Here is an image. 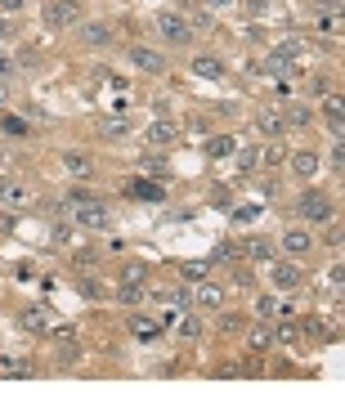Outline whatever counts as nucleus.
I'll list each match as a JSON object with an SVG mask.
<instances>
[{
	"label": "nucleus",
	"mask_w": 345,
	"mask_h": 403,
	"mask_svg": "<svg viewBox=\"0 0 345 403\" xmlns=\"http://www.w3.org/2000/svg\"><path fill=\"white\" fill-rule=\"evenodd\" d=\"M9 36H18V27L9 18H0V41H9Z\"/></svg>",
	"instance_id": "nucleus-45"
},
{
	"label": "nucleus",
	"mask_w": 345,
	"mask_h": 403,
	"mask_svg": "<svg viewBox=\"0 0 345 403\" xmlns=\"http://www.w3.org/2000/svg\"><path fill=\"white\" fill-rule=\"evenodd\" d=\"M81 41L85 45H108L113 41V27H108V23H81Z\"/></svg>",
	"instance_id": "nucleus-15"
},
{
	"label": "nucleus",
	"mask_w": 345,
	"mask_h": 403,
	"mask_svg": "<svg viewBox=\"0 0 345 403\" xmlns=\"http://www.w3.org/2000/svg\"><path fill=\"white\" fill-rule=\"evenodd\" d=\"M5 130H9V134H23V130H27V126H23L18 117H5Z\"/></svg>",
	"instance_id": "nucleus-46"
},
{
	"label": "nucleus",
	"mask_w": 345,
	"mask_h": 403,
	"mask_svg": "<svg viewBox=\"0 0 345 403\" xmlns=\"http://www.w3.org/2000/svg\"><path fill=\"white\" fill-rule=\"evenodd\" d=\"M242 251L251 255V260H269V255H274V251H269V242H265V238H251V242H242Z\"/></svg>",
	"instance_id": "nucleus-27"
},
{
	"label": "nucleus",
	"mask_w": 345,
	"mask_h": 403,
	"mask_svg": "<svg viewBox=\"0 0 345 403\" xmlns=\"http://www.w3.org/2000/svg\"><path fill=\"white\" fill-rule=\"evenodd\" d=\"M148 296V287L144 283H126V287H117V305H126V309H130V305H139Z\"/></svg>",
	"instance_id": "nucleus-22"
},
{
	"label": "nucleus",
	"mask_w": 345,
	"mask_h": 403,
	"mask_svg": "<svg viewBox=\"0 0 345 403\" xmlns=\"http://www.w3.org/2000/svg\"><path fill=\"white\" fill-rule=\"evenodd\" d=\"M278 54H282V58H291V63H296V58H301V41H291V36H287V41L278 45Z\"/></svg>",
	"instance_id": "nucleus-38"
},
{
	"label": "nucleus",
	"mask_w": 345,
	"mask_h": 403,
	"mask_svg": "<svg viewBox=\"0 0 345 403\" xmlns=\"http://www.w3.org/2000/svg\"><path fill=\"white\" fill-rule=\"evenodd\" d=\"M246 340H251V350H256V354H265L269 345H274V327H269V323H256L251 332H246Z\"/></svg>",
	"instance_id": "nucleus-19"
},
{
	"label": "nucleus",
	"mask_w": 345,
	"mask_h": 403,
	"mask_svg": "<svg viewBox=\"0 0 345 403\" xmlns=\"http://www.w3.org/2000/svg\"><path fill=\"white\" fill-rule=\"evenodd\" d=\"M296 215L301 219H314V224H323V219H332L337 215V206H332V198L327 193H301V198H296Z\"/></svg>",
	"instance_id": "nucleus-2"
},
{
	"label": "nucleus",
	"mask_w": 345,
	"mask_h": 403,
	"mask_svg": "<svg viewBox=\"0 0 345 403\" xmlns=\"http://www.w3.org/2000/svg\"><path fill=\"white\" fill-rule=\"evenodd\" d=\"M0 376H14V381H32L36 368H32V363H23V359H0Z\"/></svg>",
	"instance_id": "nucleus-16"
},
{
	"label": "nucleus",
	"mask_w": 345,
	"mask_h": 403,
	"mask_svg": "<svg viewBox=\"0 0 345 403\" xmlns=\"http://www.w3.org/2000/svg\"><path fill=\"white\" fill-rule=\"evenodd\" d=\"M9 103V90H5V85H0V108H5Z\"/></svg>",
	"instance_id": "nucleus-50"
},
{
	"label": "nucleus",
	"mask_w": 345,
	"mask_h": 403,
	"mask_svg": "<svg viewBox=\"0 0 345 403\" xmlns=\"http://www.w3.org/2000/svg\"><path fill=\"white\" fill-rule=\"evenodd\" d=\"M175 323H180V336H184V340H193L197 332H202V323H197L193 314H184V319H175Z\"/></svg>",
	"instance_id": "nucleus-34"
},
{
	"label": "nucleus",
	"mask_w": 345,
	"mask_h": 403,
	"mask_svg": "<svg viewBox=\"0 0 345 403\" xmlns=\"http://www.w3.org/2000/svg\"><path fill=\"white\" fill-rule=\"evenodd\" d=\"M77 359H81L77 340H58V363H63V368H68V363H77Z\"/></svg>",
	"instance_id": "nucleus-31"
},
{
	"label": "nucleus",
	"mask_w": 345,
	"mask_h": 403,
	"mask_svg": "<svg viewBox=\"0 0 345 403\" xmlns=\"http://www.w3.org/2000/svg\"><path fill=\"white\" fill-rule=\"evenodd\" d=\"M291 170H296L301 179H314V175H318V157H314V153H296V157H291Z\"/></svg>",
	"instance_id": "nucleus-21"
},
{
	"label": "nucleus",
	"mask_w": 345,
	"mask_h": 403,
	"mask_svg": "<svg viewBox=\"0 0 345 403\" xmlns=\"http://www.w3.org/2000/svg\"><path fill=\"white\" fill-rule=\"evenodd\" d=\"M130 336H134V340H157V336H162V319L134 314V319H130Z\"/></svg>",
	"instance_id": "nucleus-6"
},
{
	"label": "nucleus",
	"mask_w": 345,
	"mask_h": 403,
	"mask_svg": "<svg viewBox=\"0 0 345 403\" xmlns=\"http://www.w3.org/2000/svg\"><path fill=\"white\" fill-rule=\"evenodd\" d=\"M256 215H261V206H238V215H233V219H242V224H251Z\"/></svg>",
	"instance_id": "nucleus-42"
},
{
	"label": "nucleus",
	"mask_w": 345,
	"mask_h": 403,
	"mask_svg": "<svg viewBox=\"0 0 345 403\" xmlns=\"http://www.w3.org/2000/svg\"><path fill=\"white\" fill-rule=\"evenodd\" d=\"M274 340H282V345H296V340H301V323H278V327H274Z\"/></svg>",
	"instance_id": "nucleus-26"
},
{
	"label": "nucleus",
	"mask_w": 345,
	"mask_h": 403,
	"mask_svg": "<svg viewBox=\"0 0 345 403\" xmlns=\"http://www.w3.org/2000/svg\"><path fill=\"white\" fill-rule=\"evenodd\" d=\"M162 305H166V309H184V305H189V287H175V291H162Z\"/></svg>",
	"instance_id": "nucleus-28"
},
{
	"label": "nucleus",
	"mask_w": 345,
	"mask_h": 403,
	"mask_svg": "<svg viewBox=\"0 0 345 403\" xmlns=\"http://www.w3.org/2000/svg\"><path fill=\"white\" fill-rule=\"evenodd\" d=\"M32 198H36V193L23 188V184H14V179H5V184H0V202H5V206H27Z\"/></svg>",
	"instance_id": "nucleus-11"
},
{
	"label": "nucleus",
	"mask_w": 345,
	"mask_h": 403,
	"mask_svg": "<svg viewBox=\"0 0 345 403\" xmlns=\"http://www.w3.org/2000/svg\"><path fill=\"white\" fill-rule=\"evenodd\" d=\"M206 269H211V260H189V264H184V278L202 283V278H206Z\"/></svg>",
	"instance_id": "nucleus-33"
},
{
	"label": "nucleus",
	"mask_w": 345,
	"mask_h": 403,
	"mask_svg": "<svg viewBox=\"0 0 345 403\" xmlns=\"http://www.w3.org/2000/svg\"><path fill=\"white\" fill-rule=\"evenodd\" d=\"M256 314H261V319H274V314H278V300H274V296H261V305H256Z\"/></svg>",
	"instance_id": "nucleus-37"
},
{
	"label": "nucleus",
	"mask_w": 345,
	"mask_h": 403,
	"mask_svg": "<svg viewBox=\"0 0 345 403\" xmlns=\"http://www.w3.org/2000/svg\"><path fill=\"white\" fill-rule=\"evenodd\" d=\"M126 113H108V117H99V134H104V139H113V134H126Z\"/></svg>",
	"instance_id": "nucleus-17"
},
{
	"label": "nucleus",
	"mask_w": 345,
	"mask_h": 403,
	"mask_svg": "<svg viewBox=\"0 0 345 403\" xmlns=\"http://www.w3.org/2000/svg\"><path fill=\"white\" fill-rule=\"evenodd\" d=\"M189 72H197L202 81H220V77H225V63H220V58H211V54H202V58H193Z\"/></svg>",
	"instance_id": "nucleus-14"
},
{
	"label": "nucleus",
	"mask_w": 345,
	"mask_h": 403,
	"mask_svg": "<svg viewBox=\"0 0 345 403\" xmlns=\"http://www.w3.org/2000/svg\"><path fill=\"white\" fill-rule=\"evenodd\" d=\"M9 72H14V68H9V58H0V77H9Z\"/></svg>",
	"instance_id": "nucleus-49"
},
{
	"label": "nucleus",
	"mask_w": 345,
	"mask_h": 403,
	"mask_svg": "<svg viewBox=\"0 0 345 403\" xmlns=\"http://www.w3.org/2000/svg\"><path fill=\"white\" fill-rule=\"evenodd\" d=\"M233 148H238V139H229V134H211L206 139V157H233Z\"/></svg>",
	"instance_id": "nucleus-20"
},
{
	"label": "nucleus",
	"mask_w": 345,
	"mask_h": 403,
	"mask_svg": "<svg viewBox=\"0 0 345 403\" xmlns=\"http://www.w3.org/2000/svg\"><path fill=\"white\" fill-rule=\"evenodd\" d=\"M256 130H261V134H274V139H278V134L287 130V121H282V113H274V108H261V113H256Z\"/></svg>",
	"instance_id": "nucleus-9"
},
{
	"label": "nucleus",
	"mask_w": 345,
	"mask_h": 403,
	"mask_svg": "<svg viewBox=\"0 0 345 403\" xmlns=\"http://www.w3.org/2000/svg\"><path fill=\"white\" fill-rule=\"evenodd\" d=\"M153 27H157V36H162V41H170V45H184V41L193 36V23L180 18V14H170V9L153 18Z\"/></svg>",
	"instance_id": "nucleus-3"
},
{
	"label": "nucleus",
	"mask_w": 345,
	"mask_h": 403,
	"mask_svg": "<svg viewBox=\"0 0 345 403\" xmlns=\"http://www.w3.org/2000/svg\"><path fill=\"white\" fill-rule=\"evenodd\" d=\"M197 305H202V309H220V305H225V287L220 283H197Z\"/></svg>",
	"instance_id": "nucleus-10"
},
{
	"label": "nucleus",
	"mask_w": 345,
	"mask_h": 403,
	"mask_svg": "<svg viewBox=\"0 0 345 403\" xmlns=\"http://www.w3.org/2000/svg\"><path fill=\"white\" fill-rule=\"evenodd\" d=\"M233 5V0H206V9H211V14H215V9H229Z\"/></svg>",
	"instance_id": "nucleus-48"
},
{
	"label": "nucleus",
	"mask_w": 345,
	"mask_h": 403,
	"mask_svg": "<svg viewBox=\"0 0 345 403\" xmlns=\"http://www.w3.org/2000/svg\"><path fill=\"white\" fill-rule=\"evenodd\" d=\"M233 260V247H215L211 251V264H229Z\"/></svg>",
	"instance_id": "nucleus-41"
},
{
	"label": "nucleus",
	"mask_w": 345,
	"mask_h": 403,
	"mask_svg": "<svg viewBox=\"0 0 345 403\" xmlns=\"http://www.w3.org/2000/svg\"><path fill=\"white\" fill-rule=\"evenodd\" d=\"M310 234H305V229H287V234H282V251H291V255H301V251H310Z\"/></svg>",
	"instance_id": "nucleus-18"
},
{
	"label": "nucleus",
	"mask_w": 345,
	"mask_h": 403,
	"mask_svg": "<svg viewBox=\"0 0 345 403\" xmlns=\"http://www.w3.org/2000/svg\"><path fill=\"white\" fill-rule=\"evenodd\" d=\"M130 63L139 68V72H153V77H157V72H166V58L157 54V50H148V45H134V50H130Z\"/></svg>",
	"instance_id": "nucleus-5"
},
{
	"label": "nucleus",
	"mask_w": 345,
	"mask_h": 403,
	"mask_svg": "<svg viewBox=\"0 0 345 403\" xmlns=\"http://www.w3.org/2000/svg\"><path fill=\"white\" fill-rule=\"evenodd\" d=\"M0 9H5V14H14V9H23V0H0Z\"/></svg>",
	"instance_id": "nucleus-47"
},
{
	"label": "nucleus",
	"mask_w": 345,
	"mask_h": 403,
	"mask_svg": "<svg viewBox=\"0 0 345 403\" xmlns=\"http://www.w3.org/2000/svg\"><path fill=\"white\" fill-rule=\"evenodd\" d=\"M63 166L72 170V175H90V162H85L81 153H68V157H63Z\"/></svg>",
	"instance_id": "nucleus-32"
},
{
	"label": "nucleus",
	"mask_w": 345,
	"mask_h": 403,
	"mask_svg": "<svg viewBox=\"0 0 345 403\" xmlns=\"http://www.w3.org/2000/svg\"><path fill=\"white\" fill-rule=\"evenodd\" d=\"M49 238H54V247H68V242H72V229H68V224H58Z\"/></svg>",
	"instance_id": "nucleus-40"
},
{
	"label": "nucleus",
	"mask_w": 345,
	"mask_h": 403,
	"mask_svg": "<svg viewBox=\"0 0 345 403\" xmlns=\"http://www.w3.org/2000/svg\"><path fill=\"white\" fill-rule=\"evenodd\" d=\"M130 198H139V202H162V188H157V184H144V179H134V184H130Z\"/></svg>",
	"instance_id": "nucleus-24"
},
{
	"label": "nucleus",
	"mask_w": 345,
	"mask_h": 403,
	"mask_svg": "<svg viewBox=\"0 0 345 403\" xmlns=\"http://www.w3.org/2000/svg\"><path fill=\"white\" fill-rule=\"evenodd\" d=\"M261 68H265L274 81H291V77H296V63H291V58H282V54H269Z\"/></svg>",
	"instance_id": "nucleus-12"
},
{
	"label": "nucleus",
	"mask_w": 345,
	"mask_h": 403,
	"mask_svg": "<svg viewBox=\"0 0 345 403\" xmlns=\"http://www.w3.org/2000/svg\"><path fill=\"white\" fill-rule=\"evenodd\" d=\"M341 283H345V269H341V260H337V264H332V274H327V287L341 291Z\"/></svg>",
	"instance_id": "nucleus-39"
},
{
	"label": "nucleus",
	"mask_w": 345,
	"mask_h": 403,
	"mask_svg": "<svg viewBox=\"0 0 345 403\" xmlns=\"http://www.w3.org/2000/svg\"><path fill=\"white\" fill-rule=\"evenodd\" d=\"M58 215L72 219V224H81V229H108V219H113V211H108V202H99L90 198V193H68L63 206H58Z\"/></svg>",
	"instance_id": "nucleus-1"
},
{
	"label": "nucleus",
	"mask_w": 345,
	"mask_h": 403,
	"mask_svg": "<svg viewBox=\"0 0 345 403\" xmlns=\"http://www.w3.org/2000/svg\"><path fill=\"white\" fill-rule=\"evenodd\" d=\"M121 283H148V269L144 264H126L121 269Z\"/></svg>",
	"instance_id": "nucleus-35"
},
{
	"label": "nucleus",
	"mask_w": 345,
	"mask_h": 403,
	"mask_svg": "<svg viewBox=\"0 0 345 403\" xmlns=\"http://www.w3.org/2000/svg\"><path fill=\"white\" fill-rule=\"evenodd\" d=\"M175 126H170V121H153V126H148V143H170L175 139Z\"/></svg>",
	"instance_id": "nucleus-23"
},
{
	"label": "nucleus",
	"mask_w": 345,
	"mask_h": 403,
	"mask_svg": "<svg viewBox=\"0 0 345 403\" xmlns=\"http://www.w3.org/2000/svg\"><path fill=\"white\" fill-rule=\"evenodd\" d=\"M94 264H99V255H94V251H85V247H81V251H72V269H77V274H81V269H94Z\"/></svg>",
	"instance_id": "nucleus-30"
},
{
	"label": "nucleus",
	"mask_w": 345,
	"mask_h": 403,
	"mask_svg": "<svg viewBox=\"0 0 345 403\" xmlns=\"http://www.w3.org/2000/svg\"><path fill=\"white\" fill-rule=\"evenodd\" d=\"M323 117H327L332 134L341 139V121H345V99H341V94H332V99H323Z\"/></svg>",
	"instance_id": "nucleus-13"
},
{
	"label": "nucleus",
	"mask_w": 345,
	"mask_h": 403,
	"mask_svg": "<svg viewBox=\"0 0 345 403\" xmlns=\"http://www.w3.org/2000/svg\"><path fill=\"white\" fill-rule=\"evenodd\" d=\"M282 121H287V126H310V113H305L301 103H291V108H282Z\"/></svg>",
	"instance_id": "nucleus-29"
},
{
	"label": "nucleus",
	"mask_w": 345,
	"mask_h": 403,
	"mask_svg": "<svg viewBox=\"0 0 345 403\" xmlns=\"http://www.w3.org/2000/svg\"><path fill=\"white\" fill-rule=\"evenodd\" d=\"M77 291H81L85 300H99V296H104V287H99L94 278H81V287H77Z\"/></svg>",
	"instance_id": "nucleus-36"
},
{
	"label": "nucleus",
	"mask_w": 345,
	"mask_h": 403,
	"mask_svg": "<svg viewBox=\"0 0 345 403\" xmlns=\"http://www.w3.org/2000/svg\"><path fill=\"white\" fill-rule=\"evenodd\" d=\"M274 287H282V291L301 287V264H296V260H278L274 264Z\"/></svg>",
	"instance_id": "nucleus-7"
},
{
	"label": "nucleus",
	"mask_w": 345,
	"mask_h": 403,
	"mask_svg": "<svg viewBox=\"0 0 345 403\" xmlns=\"http://www.w3.org/2000/svg\"><path fill=\"white\" fill-rule=\"evenodd\" d=\"M215 376H229V381H238V376H256V363H225V368H215Z\"/></svg>",
	"instance_id": "nucleus-25"
},
{
	"label": "nucleus",
	"mask_w": 345,
	"mask_h": 403,
	"mask_svg": "<svg viewBox=\"0 0 345 403\" xmlns=\"http://www.w3.org/2000/svg\"><path fill=\"white\" fill-rule=\"evenodd\" d=\"M81 18V5H77V0H49V5H45V14H41V23H45V27H72V23H77Z\"/></svg>",
	"instance_id": "nucleus-4"
},
{
	"label": "nucleus",
	"mask_w": 345,
	"mask_h": 403,
	"mask_svg": "<svg viewBox=\"0 0 345 403\" xmlns=\"http://www.w3.org/2000/svg\"><path fill=\"white\" fill-rule=\"evenodd\" d=\"M238 327H242L238 314H225V319H220V332H238Z\"/></svg>",
	"instance_id": "nucleus-43"
},
{
	"label": "nucleus",
	"mask_w": 345,
	"mask_h": 403,
	"mask_svg": "<svg viewBox=\"0 0 345 403\" xmlns=\"http://www.w3.org/2000/svg\"><path fill=\"white\" fill-rule=\"evenodd\" d=\"M23 327H27V332H36V336H45L49 327V309H41V305H27V309H23Z\"/></svg>",
	"instance_id": "nucleus-8"
},
{
	"label": "nucleus",
	"mask_w": 345,
	"mask_h": 403,
	"mask_svg": "<svg viewBox=\"0 0 345 403\" xmlns=\"http://www.w3.org/2000/svg\"><path fill=\"white\" fill-rule=\"evenodd\" d=\"M341 162H345V148H341V139L332 143V170H341Z\"/></svg>",
	"instance_id": "nucleus-44"
}]
</instances>
